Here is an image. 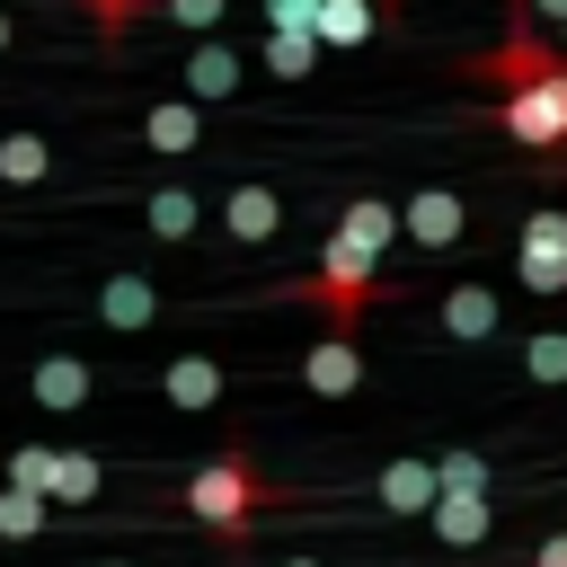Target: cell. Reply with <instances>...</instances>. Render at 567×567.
Returning a JSON list of instances; mask_svg holds the SVG:
<instances>
[{
    "instance_id": "6da1fadb",
    "label": "cell",
    "mask_w": 567,
    "mask_h": 567,
    "mask_svg": "<svg viewBox=\"0 0 567 567\" xmlns=\"http://www.w3.org/2000/svg\"><path fill=\"white\" fill-rule=\"evenodd\" d=\"M292 292H301L310 310H328V328H337V337H354V319H363V310H381L399 284H381V257H363V248L328 239V248H319V266H310Z\"/></svg>"
},
{
    "instance_id": "7a4b0ae2",
    "label": "cell",
    "mask_w": 567,
    "mask_h": 567,
    "mask_svg": "<svg viewBox=\"0 0 567 567\" xmlns=\"http://www.w3.org/2000/svg\"><path fill=\"white\" fill-rule=\"evenodd\" d=\"M266 496H275V487H266V470H257L248 452H221V461H204V470L186 478V514L213 523L221 540H248V523H257Z\"/></svg>"
},
{
    "instance_id": "3957f363",
    "label": "cell",
    "mask_w": 567,
    "mask_h": 567,
    "mask_svg": "<svg viewBox=\"0 0 567 567\" xmlns=\"http://www.w3.org/2000/svg\"><path fill=\"white\" fill-rule=\"evenodd\" d=\"M496 124H505V142H523V151H567V62L558 71H540L532 89H505L496 97Z\"/></svg>"
},
{
    "instance_id": "277c9868",
    "label": "cell",
    "mask_w": 567,
    "mask_h": 567,
    "mask_svg": "<svg viewBox=\"0 0 567 567\" xmlns=\"http://www.w3.org/2000/svg\"><path fill=\"white\" fill-rule=\"evenodd\" d=\"M514 284H523V292H567V204L523 213V239H514Z\"/></svg>"
},
{
    "instance_id": "5b68a950",
    "label": "cell",
    "mask_w": 567,
    "mask_h": 567,
    "mask_svg": "<svg viewBox=\"0 0 567 567\" xmlns=\"http://www.w3.org/2000/svg\"><path fill=\"white\" fill-rule=\"evenodd\" d=\"M434 328H443L452 346H487V337L505 328V292H496L487 275H470V284H443V301H434Z\"/></svg>"
},
{
    "instance_id": "8992f818",
    "label": "cell",
    "mask_w": 567,
    "mask_h": 567,
    "mask_svg": "<svg viewBox=\"0 0 567 567\" xmlns=\"http://www.w3.org/2000/svg\"><path fill=\"white\" fill-rule=\"evenodd\" d=\"M372 496H381V514H434L443 505V470L425 452H399V461H381Z\"/></svg>"
},
{
    "instance_id": "52a82bcc",
    "label": "cell",
    "mask_w": 567,
    "mask_h": 567,
    "mask_svg": "<svg viewBox=\"0 0 567 567\" xmlns=\"http://www.w3.org/2000/svg\"><path fill=\"white\" fill-rule=\"evenodd\" d=\"M221 230H230L239 248H266V239L284 230V195H275L266 177H239V186L221 195Z\"/></svg>"
},
{
    "instance_id": "ba28073f",
    "label": "cell",
    "mask_w": 567,
    "mask_h": 567,
    "mask_svg": "<svg viewBox=\"0 0 567 567\" xmlns=\"http://www.w3.org/2000/svg\"><path fill=\"white\" fill-rule=\"evenodd\" d=\"M301 390H310V399H354V390H363V346L328 328V337L301 354Z\"/></svg>"
},
{
    "instance_id": "9c48e42d",
    "label": "cell",
    "mask_w": 567,
    "mask_h": 567,
    "mask_svg": "<svg viewBox=\"0 0 567 567\" xmlns=\"http://www.w3.org/2000/svg\"><path fill=\"white\" fill-rule=\"evenodd\" d=\"M142 151H159V159L204 151V106H195V97H159V106H142Z\"/></svg>"
},
{
    "instance_id": "30bf717a",
    "label": "cell",
    "mask_w": 567,
    "mask_h": 567,
    "mask_svg": "<svg viewBox=\"0 0 567 567\" xmlns=\"http://www.w3.org/2000/svg\"><path fill=\"white\" fill-rule=\"evenodd\" d=\"M399 221H408V239H416V248H452V239L470 230V213H461V195H452V186H416V195L399 204Z\"/></svg>"
},
{
    "instance_id": "8fae6325",
    "label": "cell",
    "mask_w": 567,
    "mask_h": 567,
    "mask_svg": "<svg viewBox=\"0 0 567 567\" xmlns=\"http://www.w3.org/2000/svg\"><path fill=\"white\" fill-rule=\"evenodd\" d=\"M221 390H230V372H221L213 354H168V372H159V399H168L177 416H195V408H221Z\"/></svg>"
},
{
    "instance_id": "7c38bea8",
    "label": "cell",
    "mask_w": 567,
    "mask_h": 567,
    "mask_svg": "<svg viewBox=\"0 0 567 567\" xmlns=\"http://www.w3.org/2000/svg\"><path fill=\"white\" fill-rule=\"evenodd\" d=\"M27 390H35V408H44V416H71V408H89V390H97V372H89L80 354H35V372H27Z\"/></svg>"
},
{
    "instance_id": "4fadbf2b",
    "label": "cell",
    "mask_w": 567,
    "mask_h": 567,
    "mask_svg": "<svg viewBox=\"0 0 567 567\" xmlns=\"http://www.w3.org/2000/svg\"><path fill=\"white\" fill-rule=\"evenodd\" d=\"M177 71H186V97H195V106H221V97L239 89V53H230L221 35H204V44H195Z\"/></svg>"
},
{
    "instance_id": "5bb4252c",
    "label": "cell",
    "mask_w": 567,
    "mask_h": 567,
    "mask_svg": "<svg viewBox=\"0 0 567 567\" xmlns=\"http://www.w3.org/2000/svg\"><path fill=\"white\" fill-rule=\"evenodd\" d=\"M399 230H408V221H399V204H381V195H354V204L337 213V230H328V239H346V248L381 257V248H390Z\"/></svg>"
},
{
    "instance_id": "9a60e30c",
    "label": "cell",
    "mask_w": 567,
    "mask_h": 567,
    "mask_svg": "<svg viewBox=\"0 0 567 567\" xmlns=\"http://www.w3.org/2000/svg\"><path fill=\"white\" fill-rule=\"evenodd\" d=\"M97 319H106L115 337L151 328V319H159V292H151V275H106V284H97Z\"/></svg>"
},
{
    "instance_id": "2e32d148",
    "label": "cell",
    "mask_w": 567,
    "mask_h": 567,
    "mask_svg": "<svg viewBox=\"0 0 567 567\" xmlns=\"http://www.w3.org/2000/svg\"><path fill=\"white\" fill-rule=\"evenodd\" d=\"M425 523H434V540H443V549H478V540L496 532V496H443Z\"/></svg>"
},
{
    "instance_id": "e0dca14e",
    "label": "cell",
    "mask_w": 567,
    "mask_h": 567,
    "mask_svg": "<svg viewBox=\"0 0 567 567\" xmlns=\"http://www.w3.org/2000/svg\"><path fill=\"white\" fill-rule=\"evenodd\" d=\"M381 27H390L381 0H328V9H319V44H337V53H346V44H372Z\"/></svg>"
},
{
    "instance_id": "ac0fdd59",
    "label": "cell",
    "mask_w": 567,
    "mask_h": 567,
    "mask_svg": "<svg viewBox=\"0 0 567 567\" xmlns=\"http://www.w3.org/2000/svg\"><path fill=\"white\" fill-rule=\"evenodd\" d=\"M142 221H151L159 239H195V221H204V195H195V186H151V195H142Z\"/></svg>"
},
{
    "instance_id": "d6986e66",
    "label": "cell",
    "mask_w": 567,
    "mask_h": 567,
    "mask_svg": "<svg viewBox=\"0 0 567 567\" xmlns=\"http://www.w3.org/2000/svg\"><path fill=\"white\" fill-rule=\"evenodd\" d=\"M53 177V142L44 133H0V186H44Z\"/></svg>"
},
{
    "instance_id": "ffe728a7",
    "label": "cell",
    "mask_w": 567,
    "mask_h": 567,
    "mask_svg": "<svg viewBox=\"0 0 567 567\" xmlns=\"http://www.w3.org/2000/svg\"><path fill=\"white\" fill-rule=\"evenodd\" d=\"M310 62H319V35L310 27H266V71L275 80H310Z\"/></svg>"
},
{
    "instance_id": "44dd1931",
    "label": "cell",
    "mask_w": 567,
    "mask_h": 567,
    "mask_svg": "<svg viewBox=\"0 0 567 567\" xmlns=\"http://www.w3.org/2000/svg\"><path fill=\"white\" fill-rule=\"evenodd\" d=\"M97 487H106L97 452H62V461H53V487H44V496H53V505H89Z\"/></svg>"
},
{
    "instance_id": "7402d4cb",
    "label": "cell",
    "mask_w": 567,
    "mask_h": 567,
    "mask_svg": "<svg viewBox=\"0 0 567 567\" xmlns=\"http://www.w3.org/2000/svg\"><path fill=\"white\" fill-rule=\"evenodd\" d=\"M523 372H532L540 390H558V381H567V328H532V337H523Z\"/></svg>"
},
{
    "instance_id": "603a6c76",
    "label": "cell",
    "mask_w": 567,
    "mask_h": 567,
    "mask_svg": "<svg viewBox=\"0 0 567 567\" xmlns=\"http://www.w3.org/2000/svg\"><path fill=\"white\" fill-rule=\"evenodd\" d=\"M159 9H168V0H80V18H89L106 44H115V35H133V27H142V18H159Z\"/></svg>"
},
{
    "instance_id": "cb8c5ba5",
    "label": "cell",
    "mask_w": 567,
    "mask_h": 567,
    "mask_svg": "<svg viewBox=\"0 0 567 567\" xmlns=\"http://www.w3.org/2000/svg\"><path fill=\"white\" fill-rule=\"evenodd\" d=\"M53 461H62V443H18V452H9V487L44 496V487H53ZM44 505H53V496H44Z\"/></svg>"
},
{
    "instance_id": "d4e9b609",
    "label": "cell",
    "mask_w": 567,
    "mask_h": 567,
    "mask_svg": "<svg viewBox=\"0 0 567 567\" xmlns=\"http://www.w3.org/2000/svg\"><path fill=\"white\" fill-rule=\"evenodd\" d=\"M53 523V505L44 496H27V487H0V540H35Z\"/></svg>"
},
{
    "instance_id": "484cf974",
    "label": "cell",
    "mask_w": 567,
    "mask_h": 567,
    "mask_svg": "<svg viewBox=\"0 0 567 567\" xmlns=\"http://www.w3.org/2000/svg\"><path fill=\"white\" fill-rule=\"evenodd\" d=\"M434 470H443V496H487V452H434Z\"/></svg>"
},
{
    "instance_id": "4316f807",
    "label": "cell",
    "mask_w": 567,
    "mask_h": 567,
    "mask_svg": "<svg viewBox=\"0 0 567 567\" xmlns=\"http://www.w3.org/2000/svg\"><path fill=\"white\" fill-rule=\"evenodd\" d=\"M221 9H230V0H168L159 18H177V27H186V35L204 44V35H221Z\"/></svg>"
},
{
    "instance_id": "83f0119b",
    "label": "cell",
    "mask_w": 567,
    "mask_h": 567,
    "mask_svg": "<svg viewBox=\"0 0 567 567\" xmlns=\"http://www.w3.org/2000/svg\"><path fill=\"white\" fill-rule=\"evenodd\" d=\"M319 9L328 0H266V27H310L319 35Z\"/></svg>"
},
{
    "instance_id": "f1b7e54d",
    "label": "cell",
    "mask_w": 567,
    "mask_h": 567,
    "mask_svg": "<svg viewBox=\"0 0 567 567\" xmlns=\"http://www.w3.org/2000/svg\"><path fill=\"white\" fill-rule=\"evenodd\" d=\"M532 567H567V532H549V540L532 549Z\"/></svg>"
},
{
    "instance_id": "f546056e",
    "label": "cell",
    "mask_w": 567,
    "mask_h": 567,
    "mask_svg": "<svg viewBox=\"0 0 567 567\" xmlns=\"http://www.w3.org/2000/svg\"><path fill=\"white\" fill-rule=\"evenodd\" d=\"M9 35H18V27H9V9H0V53H9Z\"/></svg>"
},
{
    "instance_id": "4dcf8cb0",
    "label": "cell",
    "mask_w": 567,
    "mask_h": 567,
    "mask_svg": "<svg viewBox=\"0 0 567 567\" xmlns=\"http://www.w3.org/2000/svg\"><path fill=\"white\" fill-rule=\"evenodd\" d=\"M549 44H558V62H567V27H558V35H549Z\"/></svg>"
},
{
    "instance_id": "1f68e13d",
    "label": "cell",
    "mask_w": 567,
    "mask_h": 567,
    "mask_svg": "<svg viewBox=\"0 0 567 567\" xmlns=\"http://www.w3.org/2000/svg\"><path fill=\"white\" fill-rule=\"evenodd\" d=\"M97 567H133V558H97Z\"/></svg>"
},
{
    "instance_id": "d6a6232c",
    "label": "cell",
    "mask_w": 567,
    "mask_h": 567,
    "mask_svg": "<svg viewBox=\"0 0 567 567\" xmlns=\"http://www.w3.org/2000/svg\"><path fill=\"white\" fill-rule=\"evenodd\" d=\"M284 567H319V558H284Z\"/></svg>"
},
{
    "instance_id": "836d02e7",
    "label": "cell",
    "mask_w": 567,
    "mask_h": 567,
    "mask_svg": "<svg viewBox=\"0 0 567 567\" xmlns=\"http://www.w3.org/2000/svg\"><path fill=\"white\" fill-rule=\"evenodd\" d=\"M381 9H390V18H399V0H381Z\"/></svg>"
}]
</instances>
